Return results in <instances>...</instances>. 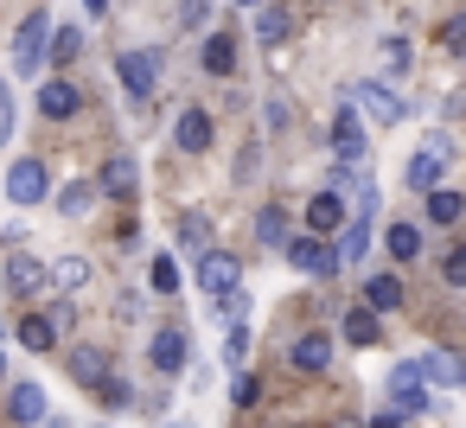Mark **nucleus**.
Listing matches in <instances>:
<instances>
[{
	"label": "nucleus",
	"instance_id": "nucleus-1",
	"mask_svg": "<svg viewBox=\"0 0 466 428\" xmlns=\"http://www.w3.org/2000/svg\"><path fill=\"white\" fill-rule=\"evenodd\" d=\"M46 39H52V20L46 14H26L20 33H14V77H33L46 65Z\"/></svg>",
	"mask_w": 466,
	"mask_h": 428
},
{
	"label": "nucleus",
	"instance_id": "nucleus-2",
	"mask_svg": "<svg viewBox=\"0 0 466 428\" xmlns=\"http://www.w3.org/2000/svg\"><path fill=\"white\" fill-rule=\"evenodd\" d=\"M345 97H351V109H358V116H370L377 128H396V122L409 116V109H402V97H396L390 84H351Z\"/></svg>",
	"mask_w": 466,
	"mask_h": 428
},
{
	"label": "nucleus",
	"instance_id": "nucleus-3",
	"mask_svg": "<svg viewBox=\"0 0 466 428\" xmlns=\"http://www.w3.org/2000/svg\"><path fill=\"white\" fill-rule=\"evenodd\" d=\"M447 160H453L447 135H428V141H421V154L409 160V186H415V192H434V186H441V173H447Z\"/></svg>",
	"mask_w": 466,
	"mask_h": 428
},
{
	"label": "nucleus",
	"instance_id": "nucleus-4",
	"mask_svg": "<svg viewBox=\"0 0 466 428\" xmlns=\"http://www.w3.org/2000/svg\"><path fill=\"white\" fill-rule=\"evenodd\" d=\"M288 262L300 275H339V243L332 237H300V243H288Z\"/></svg>",
	"mask_w": 466,
	"mask_h": 428
},
{
	"label": "nucleus",
	"instance_id": "nucleus-5",
	"mask_svg": "<svg viewBox=\"0 0 466 428\" xmlns=\"http://www.w3.org/2000/svg\"><path fill=\"white\" fill-rule=\"evenodd\" d=\"M237 281H243V269H237V256H224V250H205V256H198V288H205L211 301H224V294H237Z\"/></svg>",
	"mask_w": 466,
	"mask_h": 428
},
{
	"label": "nucleus",
	"instance_id": "nucleus-6",
	"mask_svg": "<svg viewBox=\"0 0 466 428\" xmlns=\"http://www.w3.org/2000/svg\"><path fill=\"white\" fill-rule=\"evenodd\" d=\"M52 192V173L39 167V160H14V173H7V199L14 205H39Z\"/></svg>",
	"mask_w": 466,
	"mask_h": 428
},
{
	"label": "nucleus",
	"instance_id": "nucleus-7",
	"mask_svg": "<svg viewBox=\"0 0 466 428\" xmlns=\"http://www.w3.org/2000/svg\"><path fill=\"white\" fill-rule=\"evenodd\" d=\"M415 371H421V383H447V390H460V383H466V358H460V352H447V345L421 352V358H415Z\"/></svg>",
	"mask_w": 466,
	"mask_h": 428
},
{
	"label": "nucleus",
	"instance_id": "nucleus-8",
	"mask_svg": "<svg viewBox=\"0 0 466 428\" xmlns=\"http://www.w3.org/2000/svg\"><path fill=\"white\" fill-rule=\"evenodd\" d=\"M307 224H313V237H339V230L351 224V218H345V199H339L332 186L313 192V199H307Z\"/></svg>",
	"mask_w": 466,
	"mask_h": 428
},
{
	"label": "nucleus",
	"instance_id": "nucleus-9",
	"mask_svg": "<svg viewBox=\"0 0 466 428\" xmlns=\"http://www.w3.org/2000/svg\"><path fill=\"white\" fill-rule=\"evenodd\" d=\"M390 396H396V415H421V409H428L421 371H415V364H396V371H390Z\"/></svg>",
	"mask_w": 466,
	"mask_h": 428
},
{
	"label": "nucleus",
	"instance_id": "nucleus-10",
	"mask_svg": "<svg viewBox=\"0 0 466 428\" xmlns=\"http://www.w3.org/2000/svg\"><path fill=\"white\" fill-rule=\"evenodd\" d=\"M332 154H339L345 167L364 160V122H358V109H339V116H332Z\"/></svg>",
	"mask_w": 466,
	"mask_h": 428
},
{
	"label": "nucleus",
	"instance_id": "nucleus-11",
	"mask_svg": "<svg viewBox=\"0 0 466 428\" xmlns=\"http://www.w3.org/2000/svg\"><path fill=\"white\" fill-rule=\"evenodd\" d=\"M147 358H154V371L179 377V371H186V332H179V326H160L154 345H147Z\"/></svg>",
	"mask_w": 466,
	"mask_h": 428
},
{
	"label": "nucleus",
	"instance_id": "nucleus-12",
	"mask_svg": "<svg viewBox=\"0 0 466 428\" xmlns=\"http://www.w3.org/2000/svg\"><path fill=\"white\" fill-rule=\"evenodd\" d=\"M71 377H77V383H90V390H103V383L116 377V364H109V352H103V345H77V352H71Z\"/></svg>",
	"mask_w": 466,
	"mask_h": 428
},
{
	"label": "nucleus",
	"instance_id": "nucleus-13",
	"mask_svg": "<svg viewBox=\"0 0 466 428\" xmlns=\"http://www.w3.org/2000/svg\"><path fill=\"white\" fill-rule=\"evenodd\" d=\"M116 77H122L128 97H154V58L147 52H122L116 58Z\"/></svg>",
	"mask_w": 466,
	"mask_h": 428
},
{
	"label": "nucleus",
	"instance_id": "nucleus-14",
	"mask_svg": "<svg viewBox=\"0 0 466 428\" xmlns=\"http://www.w3.org/2000/svg\"><path fill=\"white\" fill-rule=\"evenodd\" d=\"M52 275H46V262L39 256H26V250H14V262H7V288L14 294H39Z\"/></svg>",
	"mask_w": 466,
	"mask_h": 428
},
{
	"label": "nucleus",
	"instance_id": "nucleus-15",
	"mask_svg": "<svg viewBox=\"0 0 466 428\" xmlns=\"http://www.w3.org/2000/svg\"><path fill=\"white\" fill-rule=\"evenodd\" d=\"M7 415H14L20 428H39V422H46V390H39V383H14Z\"/></svg>",
	"mask_w": 466,
	"mask_h": 428
},
{
	"label": "nucleus",
	"instance_id": "nucleus-16",
	"mask_svg": "<svg viewBox=\"0 0 466 428\" xmlns=\"http://www.w3.org/2000/svg\"><path fill=\"white\" fill-rule=\"evenodd\" d=\"M326 364H332V339H326V332H300V339H294V371L313 377V371H326Z\"/></svg>",
	"mask_w": 466,
	"mask_h": 428
},
{
	"label": "nucleus",
	"instance_id": "nucleus-17",
	"mask_svg": "<svg viewBox=\"0 0 466 428\" xmlns=\"http://www.w3.org/2000/svg\"><path fill=\"white\" fill-rule=\"evenodd\" d=\"M173 141H179L186 154H205V148H211V116H205V109H186L179 128H173Z\"/></svg>",
	"mask_w": 466,
	"mask_h": 428
},
{
	"label": "nucleus",
	"instance_id": "nucleus-18",
	"mask_svg": "<svg viewBox=\"0 0 466 428\" xmlns=\"http://www.w3.org/2000/svg\"><path fill=\"white\" fill-rule=\"evenodd\" d=\"M77 103H84V90H77V84H65V77L39 90V109H46L52 122H58V116H77Z\"/></svg>",
	"mask_w": 466,
	"mask_h": 428
},
{
	"label": "nucleus",
	"instance_id": "nucleus-19",
	"mask_svg": "<svg viewBox=\"0 0 466 428\" xmlns=\"http://www.w3.org/2000/svg\"><path fill=\"white\" fill-rule=\"evenodd\" d=\"M364 307H370V313H396V307H402V281H396V275H370V281H364Z\"/></svg>",
	"mask_w": 466,
	"mask_h": 428
},
{
	"label": "nucleus",
	"instance_id": "nucleus-20",
	"mask_svg": "<svg viewBox=\"0 0 466 428\" xmlns=\"http://www.w3.org/2000/svg\"><path fill=\"white\" fill-rule=\"evenodd\" d=\"M428 218H434V224H460V218H466V192L434 186V192H428Z\"/></svg>",
	"mask_w": 466,
	"mask_h": 428
},
{
	"label": "nucleus",
	"instance_id": "nucleus-21",
	"mask_svg": "<svg viewBox=\"0 0 466 428\" xmlns=\"http://www.w3.org/2000/svg\"><path fill=\"white\" fill-rule=\"evenodd\" d=\"M14 332H20V345H26V352H52V345H58V332H52V320H46V313H26Z\"/></svg>",
	"mask_w": 466,
	"mask_h": 428
},
{
	"label": "nucleus",
	"instance_id": "nucleus-22",
	"mask_svg": "<svg viewBox=\"0 0 466 428\" xmlns=\"http://www.w3.org/2000/svg\"><path fill=\"white\" fill-rule=\"evenodd\" d=\"M288 33H294V20H288L281 7H256V39H262V46H281Z\"/></svg>",
	"mask_w": 466,
	"mask_h": 428
},
{
	"label": "nucleus",
	"instance_id": "nucleus-23",
	"mask_svg": "<svg viewBox=\"0 0 466 428\" xmlns=\"http://www.w3.org/2000/svg\"><path fill=\"white\" fill-rule=\"evenodd\" d=\"M256 237H262L268 250H281V243H288V211H281V205H262V211H256Z\"/></svg>",
	"mask_w": 466,
	"mask_h": 428
},
{
	"label": "nucleus",
	"instance_id": "nucleus-24",
	"mask_svg": "<svg viewBox=\"0 0 466 428\" xmlns=\"http://www.w3.org/2000/svg\"><path fill=\"white\" fill-rule=\"evenodd\" d=\"M370 250V218H351L345 230H339V262H358Z\"/></svg>",
	"mask_w": 466,
	"mask_h": 428
},
{
	"label": "nucleus",
	"instance_id": "nucleus-25",
	"mask_svg": "<svg viewBox=\"0 0 466 428\" xmlns=\"http://www.w3.org/2000/svg\"><path fill=\"white\" fill-rule=\"evenodd\" d=\"M383 243H390V256H396V262H415V256H421V230H415V224H390V237H383Z\"/></svg>",
	"mask_w": 466,
	"mask_h": 428
},
{
	"label": "nucleus",
	"instance_id": "nucleus-26",
	"mask_svg": "<svg viewBox=\"0 0 466 428\" xmlns=\"http://www.w3.org/2000/svg\"><path fill=\"white\" fill-rule=\"evenodd\" d=\"M377 332H383V326H377L370 307H351V313H345V339H351V345H377Z\"/></svg>",
	"mask_w": 466,
	"mask_h": 428
},
{
	"label": "nucleus",
	"instance_id": "nucleus-27",
	"mask_svg": "<svg viewBox=\"0 0 466 428\" xmlns=\"http://www.w3.org/2000/svg\"><path fill=\"white\" fill-rule=\"evenodd\" d=\"M103 192H116V199H128V192H135V160H128V154L103 167Z\"/></svg>",
	"mask_w": 466,
	"mask_h": 428
},
{
	"label": "nucleus",
	"instance_id": "nucleus-28",
	"mask_svg": "<svg viewBox=\"0 0 466 428\" xmlns=\"http://www.w3.org/2000/svg\"><path fill=\"white\" fill-rule=\"evenodd\" d=\"M46 275H52L58 288H84V281H90V262H84V256H58Z\"/></svg>",
	"mask_w": 466,
	"mask_h": 428
},
{
	"label": "nucleus",
	"instance_id": "nucleus-29",
	"mask_svg": "<svg viewBox=\"0 0 466 428\" xmlns=\"http://www.w3.org/2000/svg\"><path fill=\"white\" fill-rule=\"evenodd\" d=\"M230 65H237V46H230L224 33H211V39H205V71H218V77H224Z\"/></svg>",
	"mask_w": 466,
	"mask_h": 428
},
{
	"label": "nucleus",
	"instance_id": "nucleus-30",
	"mask_svg": "<svg viewBox=\"0 0 466 428\" xmlns=\"http://www.w3.org/2000/svg\"><path fill=\"white\" fill-rule=\"evenodd\" d=\"M46 52H52L58 65H71V58L84 52V33H77V26H65V33H52V39H46Z\"/></svg>",
	"mask_w": 466,
	"mask_h": 428
},
{
	"label": "nucleus",
	"instance_id": "nucleus-31",
	"mask_svg": "<svg viewBox=\"0 0 466 428\" xmlns=\"http://www.w3.org/2000/svg\"><path fill=\"white\" fill-rule=\"evenodd\" d=\"M58 205H65V218H84V211L96 205V186H84V179H77V186H65V192H58Z\"/></svg>",
	"mask_w": 466,
	"mask_h": 428
},
{
	"label": "nucleus",
	"instance_id": "nucleus-32",
	"mask_svg": "<svg viewBox=\"0 0 466 428\" xmlns=\"http://www.w3.org/2000/svg\"><path fill=\"white\" fill-rule=\"evenodd\" d=\"M179 243L205 256V243H211V230H205V218H198V211H186V218H179Z\"/></svg>",
	"mask_w": 466,
	"mask_h": 428
},
{
	"label": "nucleus",
	"instance_id": "nucleus-33",
	"mask_svg": "<svg viewBox=\"0 0 466 428\" xmlns=\"http://www.w3.org/2000/svg\"><path fill=\"white\" fill-rule=\"evenodd\" d=\"M147 275H154V288H160V294H179V262H173V256H154V269H147Z\"/></svg>",
	"mask_w": 466,
	"mask_h": 428
},
{
	"label": "nucleus",
	"instance_id": "nucleus-34",
	"mask_svg": "<svg viewBox=\"0 0 466 428\" xmlns=\"http://www.w3.org/2000/svg\"><path fill=\"white\" fill-rule=\"evenodd\" d=\"M103 403H109V409H135V390H128L122 377H109V383H103Z\"/></svg>",
	"mask_w": 466,
	"mask_h": 428
},
{
	"label": "nucleus",
	"instance_id": "nucleus-35",
	"mask_svg": "<svg viewBox=\"0 0 466 428\" xmlns=\"http://www.w3.org/2000/svg\"><path fill=\"white\" fill-rule=\"evenodd\" d=\"M441 46H447V52H466V14H453V20L441 26Z\"/></svg>",
	"mask_w": 466,
	"mask_h": 428
},
{
	"label": "nucleus",
	"instance_id": "nucleus-36",
	"mask_svg": "<svg viewBox=\"0 0 466 428\" xmlns=\"http://www.w3.org/2000/svg\"><path fill=\"white\" fill-rule=\"evenodd\" d=\"M441 275H447L453 288H466V250H447V262H441Z\"/></svg>",
	"mask_w": 466,
	"mask_h": 428
},
{
	"label": "nucleus",
	"instance_id": "nucleus-37",
	"mask_svg": "<svg viewBox=\"0 0 466 428\" xmlns=\"http://www.w3.org/2000/svg\"><path fill=\"white\" fill-rule=\"evenodd\" d=\"M243 352H249V332H243V326H230V345H224V358H230V364H243Z\"/></svg>",
	"mask_w": 466,
	"mask_h": 428
},
{
	"label": "nucleus",
	"instance_id": "nucleus-38",
	"mask_svg": "<svg viewBox=\"0 0 466 428\" xmlns=\"http://www.w3.org/2000/svg\"><path fill=\"white\" fill-rule=\"evenodd\" d=\"M14 135V97H7V84H0V141Z\"/></svg>",
	"mask_w": 466,
	"mask_h": 428
},
{
	"label": "nucleus",
	"instance_id": "nucleus-39",
	"mask_svg": "<svg viewBox=\"0 0 466 428\" xmlns=\"http://www.w3.org/2000/svg\"><path fill=\"white\" fill-rule=\"evenodd\" d=\"M383 58H390V71H402V65H409V46H402V39H390V46H383Z\"/></svg>",
	"mask_w": 466,
	"mask_h": 428
},
{
	"label": "nucleus",
	"instance_id": "nucleus-40",
	"mask_svg": "<svg viewBox=\"0 0 466 428\" xmlns=\"http://www.w3.org/2000/svg\"><path fill=\"white\" fill-rule=\"evenodd\" d=\"M256 396H262V383H256V377H237V403H243V409H249V403H256Z\"/></svg>",
	"mask_w": 466,
	"mask_h": 428
},
{
	"label": "nucleus",
	"instance_id": "nucleus-41",
	"mask_svg": "<svg viewBox=\"0 0 466 428\" xmlns=\"http://www.w3.org/2000/svg\"><path fill=\"white\" fill-rule=\"evenodd\" d=\"M370 428H402V422L396 415H370Z\"/></svg>",
	"mask_w": 466,
	"mask_h": 428
},
{
	"label": "nucleus",
	"instance_id": "nucleus-42",
	"mask_svg": "<svg viewBox=\"0 0 466 428\" xmlns=\"http://www.w3.org/2000/svg\"><path fill=\"white\" fill-rule=\"evenodd\" d=\"M84 7H90V14H109V0H84Z\"/></svg>",
	"mask_w": 466,
	"mask_h": 428
},
{
	"label": "nucleus",
	"instance_id": "nucleus-43",
	"mask_svg": "<svg viewBox=\"0 0 466 428\" xmlns=\"http://www.w3.org/2000/svg\"><path fill=\"white\" fill-rule=\"evenodd\" d=\"M0 377H7V358H0Z\"/></svg>",
	"mask_w": 466,
	"mask_h": 428
},
{
	"label": "nucleus",
	"instance_id": "nucleus-44",
	"mask_svg": "<svg viewBox=\"0 0 466 428\" xmlns=\"http://www.w3.org/2000/svg\"><path fill=\"white\" fill-rule=\"evenodd\" d=\"M339 428H358V422H339Z\"/></svg>",
	"mask_w": 466,
	"mask_h": 428
},
{
	"label": "nucleus",
	"instance_id": "nucleus-45",
	"mask_svg": "<svg viewBox=\"0 0 466 428\" xmlns=\"http://www.w3.org/2000/svg\"><path fill=\"white\" fill-rule=\"evenodd\" d=\"M243 7H256V0H243Z\"/></svg>",
	"mask_w": 466,
	"mask_h": 428
},
{
	"label": "nucleus",
	"instance_id": "nucleus-46",
	"mask_svg": "<svg viewBox=\"0 0 466 428\" xmlns=\"http://www.w3.org/2000/svg\"><path fill=\"white\" fill-rule=\"evenodd\" d=\"M179 428H186V422H179Z\"/></svg>",
	"mask_w": 466,
	"mask_h": 428
}]
</instances>
